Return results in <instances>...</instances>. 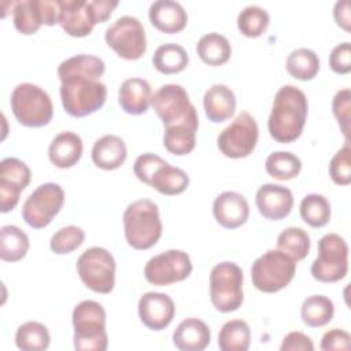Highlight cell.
Here are the masks:
<instances>
[{
	"instance_id": "6da1fadb",
	"label": "cell",
	"mask_w": 351,
	"mask_h": 351,
	"mask_svg": "<svg viewBox=\"0 0 351 351\" xmlns=\"http://www.w3.org/2000/svg\"><path fill=\"white\" fill-rule=\"evenodd\" d=\"M308 112V103L304 92L295 85L281 86L273 100L267 119L270 136L282 144L300 137Z\"/></svg>"
},
{
	"instance_id": "7a4b0ae2",
	"label": "cell",
	"mask_w": 351,
	"mask_h": 351,
	"mask_svg": "<svg viewBox=\"0 0 351 351\" xmlns=\"http://www.w3.org/2000/svg\"><path fill=\"white\" fill-rule=\"evenodd\" d=\"M125 239L134 250L154 247L162 236V221L156 203L149 199H138L130 203L122 215Z\"/></svg>"
},
{
	"instance_id": "3957f363",
	"label": "cell",
	"mask_w": 351,
	"mask_h": 351,
	"mask_svg": "<svg viewBox=\"0 0 351 351\" xmlns=\"http://www.w3.org/2000/svg\"><path fill=\"white\" fill-rule=\"evenodd\" d=\"M74 348L78 351H106L108 336L106 330V311L99 302H80L71 315Z\"/></svg>"
},
{
	"instance_id": "277c9868",
	"label": "cell",
	"mask_w": 351,
	"mask_h": 351,
	"mask_svg": "<svg viewBox=\"0 0 351 351\" xmlns=\"http://www.w3.org/2000/svg\"><path fill=\"white\" fill-rule=\"evenodd\" d=\"M59 25L71 37L90 34L96 23L106 22L118 1L110 0H59Z\"/></svg>"
},
{
	"instance_id": "5b68a950",
	"label": "cell",
	"mask_w": 351,
	"mask_h": 351,
	"mask_svg": "<svg viewBox=\"0 0 351 351\" xmlns=\"http://www.w3.org/2000/svg\"><path fill=\"white\" fill-rule=\"evenodd\" d=\"M60 99L71 117H86L100 110L107 99V88L100 80L74 77L60 81Z\"/></svg>"
},
{
	"instance_id": "8992f818",
	"label": "cell",
	"mask_w": 351,
	"mask_h": 351,
	"mask_svg": "<svg viewBox=\"0 0 351 351\" xmlns=\"http://www.w3.org/2000/svg\"><path fill=\"white\" fill-rule=\"evenodd\" d=\"M16 121L27 128L48 125L53 117V104L49 95L36 84H18L10 99Z\"/></svg>"
},
{
	"instance_id": "52a82bcc",
	"label": "cell",
	"mask_w": 351,
	"mask_h": 351,
	"mask_svg": "<svg viewBox=\"0 0 351 351\" xmlns=\"http://www.w3.org/2000/svg\"><path fill=\"white\" fill-rule=\"evenodd\" d=\"M296 273V261L280 250H269L258 256L251 267L254 287L265 293L285 288Z\"/></svg>"
},
{
	"instance_id": "ba28073f",
	"label": "cell",
	"mask_w": 351,
	"mask_h": 351,
	"mask_svg": "<svg viewBox=\"0 0 351 351\" xmlns=\"http://www.w3.org/2000/svg\"><path fill=\"white\" fill-rule=\"evenodd\" d=\"M243 270L229 261L217 263L210 271V300L219 313H232L243 304Z\"/></svg>"
},
{
	"instance_id": "9c48e42d",
	"label": "cell",
	"mask_w": 351,
	"mask_h": 351,
	"mask_svg": "<svg viewBox=\"0 0 351 351\" xmlns=\"http://www.w3.org/2000/svg\"><path fill=\"white\" fill-rule=\"evenodd\" d=\"M77 273L86 288L97 293H110L115 285V259L103 247H90L77 259Z\"/></svg>"
},
{
	"instance_id": "30bf717a",
	"label": "cell",
	"mask_w": 351,
	"mask_h": 351,
	"mask_svg": "<svg viewBox=\"0 0 351 351\" xmlns=\"http://www.w3.org/2000/svg\"><path fill=\"white\" fill-rule=\"evenodd\" d=\"M311 276L321 282H336L348 271V245L337 233H328L318 241V255L311 263Z\"/></svg>"
},
{
	"instance_id": "8fae6325",
	"label": "cell",
	"mask_w": 351,
	"mask_h": 351,
	"mask_svg": "<svg viewBox=\"0 0 351 351\" xmlns=\"http://www.w3.org/2000/svg\"><path fill=\"white\" fill-rule=\"evenodd\" d=\"M107 45L126 60L140 59L147 51V37L143 23L130 15L117 18L104 33Z\"/></svg>"
},
{
	"instance_id": "7c38bea8",
	"label": "cell",
	"mask_w": 351,
	"mask_h": 351,
	"mask_svg": "<svg viewBox=\"0 0 351 351\" xmlns=\"http://www.w3.org/2000/svg\"><path fill=\"white\" fill-rule=\"evenodd\" d=\"M63 203V188L56 182H44L38 185L23 202L22 218L29 226L43 229L59 214Z\"/></svg>"
},
{
	"instance_id": "4fadbf2b",
	"label": "cell",
	"mask_w": 351,
	"mask_h": 351,
	"mask_svg": "<svg viewBox=\"0 0 351 351\" xmlns=\"http://www.w3.org/2000/svg\"><path fill=\"white\" fill-rule=\"evenodd\" d=\"M259 129L255 118L248 111H241L217 138L218 149L228 158L240 159L248 156L256 147Z\"/></svg>"
},
{
	"instance_id": "5bb4252c",
	"label": "cell",
	"mask_w": 351,
	"mask_h": 351,
	"mask_svg": "<svg viewBox=\"0 0 351 351\" xmlns=\"http://www.w3.org/2000/svg\"><path fill=\"white\" fill-rule=\"evenodd\" d=\"M192 273V262L181 250H167L152 256L144 266L145 280L158 287L180 282Z\"/></svg>"
},
{
	"instance_id": "9a60e30c",
	"label": "cell",
	"mask_w": 351,
	"mask_h": 351,
	"mask_svg": "<svg viewBox=\"0 0 351 351\" xmlns=\"http://www.w3.org/2000/svg\"><path fill=\"white\" fill-rule=\"evenodd\" d=\"M59 0H21L12 4V21L15 29L25 34H34L41 25L59 23Z\"/></svg>"
},
{
	"instance_id": "2e32d148",
	"label": "cell",
	"mask_w": 351,
	"mask_h": 351,
	"mask_svg": "<svg viewBox=\"0 0 351 351\" xmlns=\"http://www.w3.org/2000/svg\"><path fill=\"white\" fill-rule=\"evenodd\" d=\"M151 106L165 126L181 122L197 112L189 100L188 92L178 84L162 85L152 95Z\"/></svg>"
},
{
	"instance_id": "e0dca14e",
	"label": "cell",
	"mask_w": 351,
	"mask_h": 351,
	"mask_svg": "<svg viewBox=\"0 0 351 351\" xmlns=\"http://www.w3.org/2000/svg\"><path fill=\"white\" fill-rule=\"evenodd\" d=\"M32 171L29 166L18 158H4L0 162V211H12L21 192L29 185Z\"/></svg>"
},
{
	"instance_id": "ac0fdd59",
	"label": "cell",
	"mask_w": 351,
	"mask_h": 351,
	"mask_svg": "<svg viewBox=\"0 0 351 351\" xmlns=\"http://www.w3.org/2000/svg\"><path fill=\"white\" fill-rule=\"evenodd\" d=\"M140 321L151 330H162L167 328L176 314L173 299L162 292H145L138 299Z\"/></svg>"
},
{
	"instance_id": "d6986e66",
	"label": "cell",
	"mask_w": 351,
	"mask_h": 351,
	"mask_svg": "<svg viewBox=\"0 0 351 351\" xmlns=\"http://www.w3.org/2000/svg\"><path fill=\"white\" fill-rule=\"evenodd\" d=\"M255 203L266 219L280 221L292 211L293 195L289 188L280 184H263L256 191Z\"/></svg>"
},
{
	"instance_id": "ffe728a7",
	"label": "cell",
	"mask_w": 351,
	"mask_h": 351,
	"mask_svg": "<svg viewBox=\"0 0 351 351\" xmlns=\"http://www.w3.org/2000/svg\"><path fill=\"white\" fill-rule=\"evenodd\" d=\"M213 214L222 228L236 229L247 222L250 206L243 195L234 191H225L215 197Z\"/></svg>"
},
{
	"instance_id": "44dd1931",
	"label": "cell",
	"mask_w": 351,
	"mask_h": 351,
	"mask_svg": "<svg viewBox=\"0 0 351 351\" xmlns=\"http://www.w3.org/2000/svg\"><path fill=\"white\" fill-rule=\"evenodd\" d=\"M199 128L197 112L189 118L165 126L163 145L165 148L177 156L186 155L193 151L196 144V132Z\"/></svg>"
},
{
	"instance_id": "7402d4cb",
	"label": "cell",
	"mask_w": 351,
	"mask_h": 351,
	"mask_svg": "<svg viewBox=\"0 0 351 351\" xmlns=\"http://www.w3.org/2000/svg\"><path fill=\"white\" fill-rule=\"evenodd\" d=\"M148 16L151 23L160 32L173 34L184 30L188 23L185 8L174 0H156L149 5Z\"/></svg>"
},
{
	"instance_id": "603a6c76",
	"label": "cell",
	"mask_w": 351,
	"mask_h": 351,
	"mask_svg": "<svg viewBox=\"0 0 351 351\" xmlns=\"http://www.w3.org/2000/svg\"><path fill=\"white\" fill-rule=\"evenodd\" d=\"M152 90L147 80L132 77L126 78L118 90V103L121 108L130 115H141L147 112L151 104Z\"/></svg>"
},
{
	"instance_id": "cb8c5ba5",
	"label": "cell",
	"mask_w": 351,
	"mask_h": 351,
	"mask_svg": "<svg viewBox=\"0 0 351 351\" xmlns=\"http://www.w3.org/2000/svg\"><path fill=\"white\" fill-rule=\"evenodd\" d=\"M211 341L208 325L199 318H186L173 333V344L181 351H203Z\"/></svg>"
},
{
	"instance_id": "d4e9b609",
	"label": "cell",
	"mask_w": 351,
	"mask_h": 351,
	"mask_svg": "<svg viewBox=\"0 0 351 351\" xmlns=\"http://www.w3.org/2000/svg\"><path fill=\"white\" fill-rule=\"evenodd\" d=\"M203 107L208 121L221 123L229 119L236 111L234 92L228 85L214 84L203 96Z\"/></svg>"
},
{
	"instance_id": "484cf974",
	"label": "cell",
	"mask_w": 351,
	"mask_h": 351,
	"mask_svg": "<svg viewBox=\"0 0 351 351\" xmlns=\"http://www.w3.org/2000/svg\"><path fill=\"white\" fill-rule=\"evenodd\" d=\"M84 144L74 132H60L53 137L48 148L51 163L59 169H69L78 163L82 156Z\"/></svg>"
},
{
	"instance_id": "4316f807",
	"label": "cell",
	"mask_w": 351,
	"mask_h": 351,
	"mask_svg": "<svg viewBox=\"0 0 351 351\" xmlns=\"http://www.w3.org/2000/svg\"><path fill=\"white\" fill-rule=\"evenodd\" d=\"M128 156L125 141L115 134H104L92 147V160L103 170H115L123 165Z\"/></svg>"
},
{
	"instance_id": "83f0119b",
	"label": "cell",
	"mask_w": 351,
	"mask_h": 351,
	"mask_svg": "<svg viewBox=\"0 0 351 351\" xmlns=\"http://www.w3.org/2000/svg\"><path fill=\"white\" fill-rule=\"evenodd\" d=\"M106 71L103 59L89 53H80L64 59L58 67V77L60 81L74 77H85L100 80Z\"/></svg>"
},
{
	"instance_id": "f1b7e54d",
	"label": "cell",
	"mask_w": 351,
	"mask_h": 351,
	"mask_svg": "<svg viewBox=\"0 0 351 351\" xmlns=\"http://www.w3.org/2000/svg\"><path fill=\"white\" fill-rule=\"evenodd\" d=\"M196 52L203 63L208 66H221L230 59L232 47L225 36L211 32L199 38Z\"/></svg>"
},
{
	"instance_id": "f546056e",
	"label": "cell",
	"mask_w": 351,
	"mask_h": 351,
	"mask_svg": "<svg viewBox=\"0 0 351 351\" xmlns=\"http://www.w3.org/2000/svg\"><path fill=\"white\" fill-rule=\"evenodd\" d=\"M189 56L186 49L176 43L159 45L152 56L154 67L162 74H177L188 66Z\"/></svg>"
},
{
	"instance_id": "4dcf8cb0",
	"label": "cell",
	"mask_w": 351,
	"mask_h": 351,
	"mask_svg": "<svg viewBox=\"0 0 351 351\" xmlns=\"http://www.w3.org/2000/svg\"><path fill=\"white\" fill-rule=\"evenodd\" d=\"M30 247L27 234L15 225L0 229V258L5 262H18L26 256Z\"/></svg>"
},
{
	"instance_id": "1f68e13d",
	"label": "cell",
	"mask_w": 351,
	"mask_h": 351,
	"mask_svg": "<svg viewBox=\"0 0 351 351\" xmlns=\"http://www.w3.org/2000/svg\"><path fill=\"white\" fill-rule=\"evenodd\" d=\"M189 185V176L180 167H174L169 163L160 166L151 178L149 186L159 193L173 196L182 193Z\"/></svg>"
},
{
	"instance_id": "d6a6232c",
	"label": "cell",
	"mask_w": 351,
	"mask_h": 351,
	"mask_svg": "<svg viewBox=\"0 0 351 351\" xmlns=\"http://www.w3.org/2000/svg\"><path fill=\"white\" fill-rule=\"evenodd\" d=\"M335 314L333 302L324 295H311L306 298L300 307L302 321L310 328H321L329 324Z\"/></svg>"
},
{
	"instance_id": "836d02e7",
	"label": "cell",
	"mask_w": 351,
	"mask_h": 351,
	"mask_svg": "<svg viewBox=\"0 0 351 351\" xmlns=\"http://www.w3.org/2000/svg\"><path fill=\"white\" fill-rule=\"evenodd\" d=\"M251 344V329L243 319L225 322L218 333V347L221 351H247Z\"/></svg>"
},
{
	"instance_id": "e575fe53",
	"label": "cell",
	"mask_w": 351,
	"mask_h": 351,
	"mask_svg": "<svg viewBox=\"0 0 351 351\" xmlns=\"http://www.w3.org/2000/svg\"><path fill=\"white\" fill-rule=\"evenodd\" d=\"M49 343L51 335L47 326L38 321H27L16 329L15 344L22 351H44Z\"/></svg>"
},
{
	"instance_id": "d590c367",
	"label": "cell",
	"mask_w": 351,
	"mask_h": 351,
	"mask_svg": "<svg viewBox=\"0 0 351 351\" xmlns=\"http://www.w3.org/2000/svg\"><path fill=\"white\" fill-rule=\"evenodd\" d=\"M285 67L293 78L308 81L313 80L319 70V58L310 48H296L288 55Z\"/></svg>"
},
{
	"instance_id": "8d00e7d4",
	"label": "cell",
	"mask_w": 351,
	"mask_h": 351,
	"mask_svg": "<svg viewBox=\"0 0 351 351\" xmlns=\"http://www.w3.org/2000/svg\"><path fill=\"white\" fill-rule=\"evenodd\" d=\"M310 236L298 226H289L284 229L277 237V250L289 255L293 261L304 259L310 252Z\"/></svg>"
},
{
	"instance_id": "74e56055",
	"label": "cell",
	"mask_w": 351,
	"mask_h": 351,
	"mask_svg": "<svg viewBox=\"0 0 351 351\" xmlns=\"http://www.w3.org/2000/svg\"><path fill=\"white\" fill-rule=\"evenodd\" d=\"M302 219L311 228H322L330 219V203L319 193L306 195L299 206Z\"/></svg>"
},
{
	"instance_id": "f35d334b",
	"label": "cell",
	"mask_w": 351,
	"mask_h": 351,
	"mask_svg": "<svg viewBox=\"0 0 351 351\" xmlns=\"http://www.w3.org/2000/svg\"><path fill=\"white\" fill-rule=\"evenodd\" d=\"M265 169L273 178L285 181L295 178L300 173L302 162L289 151H276L266 158Z\"/></svg>"
},
{
	"instance_id": "ab89813d",
	"label": "cell",
	"mask_w": 351,
	"mask_h": 351,
	"mask_svg": "<svg viewBox=\"0 0 351 351\" xmlns=\"http://www.w3.org/2000/svg\"><path fill=\"white\" fill-rule=\"evenodd\" d=\"M270 22L269 12L256 5L250 4L244 7L237 15V29L245 37H259L265 33Z\"/></svg>"
},
{
	"instance_id": "60d3db41",
	"label": "cell",
	"mask_w": 351,
	"mask_h": 351,
	"mask_svg": "<svg viewBox=\"0 0 351 351\" xmlns=\"http://www.w3.org/2000/svg\"><path fill=\"white\" fill-rule=\"evenodd\" d=\"M84 240L85 232L80 226L69 225L60 228L52 234L49 240V248L58 255H64L77 250L84 243Z\"/></svg>"
},
{
	"instance_id": "b9f144b4",
	"label": "cell",
	"mask_w": 351,
	"mask_h": 351,
	"mask_svg": "<svg viewBox=\"0 0 351 351\" xmlns=\"http://www.w3.org/2000/svg\"><path fill=\"white\" fill-rule=\"evenodd\" d=\"M350 154V143L346 141V144L332 156L329 162V176L337 185H348L351 182Z\"/></svg>"
},
{
	"instance_id": "7bdbcfd3",
	"label": "cell",
	"mask_w": 351,
	"mask_h": 351,
	"mask_svg": "<svg viewBox=\"0 0 351 351\" xmlns=\"http://www.w3.org/2000/svg\"><path fill=\"white\" fill-rule=\"evenodd\" d=\"M332 111L336 117L340 130L346 141L350 138V121H351V90L348 88L340 89L332 99Z\"/></svg>"
},
{
	"instance_id": "ee69618b",
	"label": "cell",
	"mask_w": 351,
	"mask_h": 351,
	"mask_svg": "<svg viewBox=\"0 0 351 351\" xmlns=\"http://www.w3.org/2000/svg\"><path fill=\"white\" fill-rule=\"evenodd\" d=\"M166 163L167 162L163 158H160L159 155L152 154V152H145L136 158L134 165H133V171H134V176L141 182L149 185L151 178L155 174V171Z\"/></svg>"
},
{
	"instance_id": "f6af8a7d",
	"label": "cell",
	"mask_w": 351,
	"mask_h": 351,
	"mask_svg": "<svg viewBox=\"0 0 351 351\" xmlns=\"http://www.w3.org/2000/svg\"><path fill=\"white\" fill-rule=\"evenodd\" d=\"M329 66L337 74H348L351 71V44L348 41L337 44L332 49Z\"/></svg>"
},
{
	"instance_id": "bcb514c9",
	"label": "cell",
	"mask_w": 351,
	"mask_h": 351,
	"mask_svg": "<svg viewBox=\"0 0 351 351\" xmlns=\"http://www.w3.org/2000/svg\"><path fill=\"white\" fill-rule=\"evenodd\" d=\"M319 348L322 351H348L351 348V336L343 329H330L321 339Z\"/></svg>"
},
{
	"instance_id": "7dc6e473",
	"label": "cell",
	"mask_w": 351,
	"mask_h": 351,
	"mask_svg": "<svg viewBox=\"0 0 351 351\" xmlns=\"http://www.w3.org/2000/svg\"><path fill=\"white\" fill-rule=\"evenodd\" d=\"M280 350L281 351H313L314 344L307 335H304L303 332L295 330L284 336Z\"/></svg>"
},
{
	"instance_id": "c3c4849f",
	"label": "cell",
	"mask_w": 351,
	"mask_h": 351,
	"mask_svg": "<svg viewBox=\"0 0 351 351\" xmlns=\"http://www.w3.org/2000/svg\"><path fill=\"white\" fill-rule=\"evenodd\" d=\"M333 18L336 23L344 29L346 32H350V22H351V11H350V1L341 0L336 1L333 8Z\"/></svg>"
}]
</instances>
